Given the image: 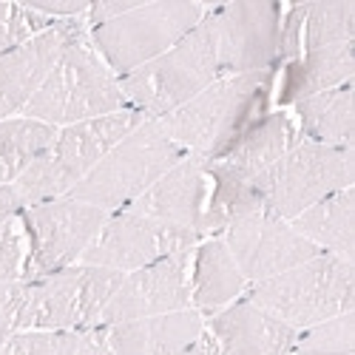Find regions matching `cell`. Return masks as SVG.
Segmentation results:
<instances>
[{
  "mask_svg": "<svg viewBox=\"0 0 355 355\" xmlns=\"http://www.w3.org/2000/svg\"><path fill=\"white\" fill-rule=\"evenodd\" d=\"M54 137L57 128L28 116H12L0 123V185L15 182L51 145Z\"/></svg>",
  "mask_w": 355,
  "mask_h": 355,
  "instance_id": "obj_24",
  "label": "cell"
},
{
  "mask_svg": "<svg viewBox=\"0 0 355 355\" xmlns=\"http://www.w3.org/2000/svg\"><path fill=\"white\" fill-rule=\"evenodd\" d=\"M208 193H211L208 159L188 154L123 211H134V214L151 216V219H159L168 225L191 227L199 233L205 205H208Z\"/></svg>",
  "mask_w": 355,
  "mask_h": 355,
  "instance_id": "obj_18",
  "label": "cell"
},
{
  "mask_svg": "<svg viewBox=\"0 0 355 355\" xmlns=\"http://www.w3.org/2000/svg\"><path fill=\"white\" fill-rule=\"evenodd\" d=\"M142 123L145 116L139 111L123 108V111L97 116V120L57 128V137L51 139V145L15 182H9V191L17 202L20 214L26 208H35V205L69 196L97 168V162L111 148Z\"/></svg>",
  "mask_w": 355,
  "mask_h": 355,
  "instance_id": "obj_2",
  "label": "cell"
},
{
  "mask_svg": "<svg viewBox=\"0 0 355 355\" xmlns=\"http://www.w3.org/2000/svg\"><path fill=\"white\" fill-rule=\"evenodd\" d=\"M111 214L71 196L51 199L20 214V225L28 242L26 282L66 270L92 248L100 227Z\"/></svg>",
  "mask_w": 355,
  "mask_h": 355,
  "instance_id": "obj_10",
  "label": "cell"
},
{
  "mask_svg": "<svg viewBox=\"0 0 355 355\" xmlns=\"http://www.w3.org/2000/svg\"><path fill=\"white\" fill-rule=\"evenodd\" d=\"M295 125L304 142L321 145H352L355 111H352V83L313 94L290 105Z\"/></svg>",
  "mask_w": 355,
  "mask_h": 355,
  "instance_id": "obj_22",
  "label": "cell"
},
{
  "mask_svg": "<svg viewBox=\"0 0 355 355\" xmlns=\"http://www.w3.org/2000/svg\"><path fill=\"white\" fill-rule=\"evenodd\" d=\"M282 3L273 0H239V3L211 6L205 20L219 54L222 77H239L279 66Z\"/></svg>",
  "mask_w": 355,
  "mask_h": 355,
  "instance_id": "obj_11",
  "label": "cell"
},
{
  "mask_svg": "<svg viewBox=\"0 0 355 355\" xmlns=\"http://www.w3.org/2000/svg\"><path fill=\"white\" fill-rule=\"evenodd\" d=\"M279 69L239 77H222L193 100L157 120V125L182 148L202 159H222L273 105Z\"/></svg>",
  "mask_w": 355,
  "mask_h": 355,
  "instance_id": "obj_1",
  "label": "cell"
},
{
  "mask_svg": "<svg viewBox=\"0 0 355 355\" xmlns=\"http://www.w3.org/2000/svg\"><path fill=\"white\" fill-rule=\"evenodd\" d=\"M26 282H0V341L17 333Z\"/></svg>",
  "mask_w": 355,
  "mask_h": 355,
  "instance_id": "obj_28",
  "label": "cell"
},
{
  "mask_svg": "<svg viewBox=\"0 0 355 355\" xmlns=\"http://www.w3.org/2000/svg\"><path fill=\"white\" fill-rule=\"evenodd\" d=\"M299 330L261 310L250 299L205 315L188 355H290Z\"/></svg>",
  "mask_w": 355,
  "mask_h": 355,
  "instance_id": "obj_15",
  "label": "cell"
},
{
  "mask_svg": "<svg viewBox=\"0 0 355 355\" xmlns=\"http://www.w3.org/2000/svg\"><path fill=\"white\" fill-rule=\"evenodd\" d=\"M208 9V3H191V0L137 3L131 12L88 28V40L111 74L123 80L193 32Z\"/></svg>",
  "mask_w": 355,
  "mask_h": 355,
  "instance_id": "obj_7",
  "label": "cell"
},
{
  "mask_svg": "<svg viewBox=\"0 0 355 355\" xmlns=\"http://www.w3.org/2000/svg\"><path fill=\"white\" fill-rule=\"evenodd\" d=\"M80 333L23 330L0 341V355H74Z\"/></svg>",
  "mask_w": 355,
  "mask_h": 355,
  "instance_id": "obj_27",
  "label": "cell"
},
{
  "mask_svg": "<svg viewBox=\"0 0 355 355\" xmlns=\"http://www.w3.org/2000/svg\"><path fill=\"white\" fill-rule=\"evenodd\" d=\"M202 321L199 310H180L139 321L97 324L80 330L74 355H188Z\"/></svg>",
  "mask_w": 355,
  "mask_h": 355,
  "instance_id": "obj_16",
  "label": "cell"
},
{
  "mask_svg": "<svg viewBox=\"0 0 355 355\" xmlns=\"http://www.w3.org/2000/svg\"><path fill=\"white\" fill-rule=\"evenodd\" d=\"M123 108L128 105L120 80L100 60L85 28L60 51L20 116L46 123L51 128H66Z\"/></svg>",
  "mask_w": 355,
  "mask_h": 355,
  "instance_id": "obj_3",
  "label": "cell"
},
{
  "mask_svg": "<svg viewBox=\"0 0 355 355\" xmlns=\"http://www.w3.org/2000/svg\"><path fill=\"white\" fill-rule=\"evenodd\" d=\"M216 80H222L219 54L211 26L202 17V23L173 49L145 63L134 74L123 77L120 88L128 108L139 111L145 120H159V116L193 100Z\"/></svg>",
  "mask_w": 355,
  "mask_h": 355,
  "instance_id": "obj_5",
  "label": "cell"
},
{
  "mask_svg": "<svg viewBox=\"0 0 355 355\" xmlns=\"http://www.w3.org/2000/svg\"><path fill=\"white\" fill-rule=\"evenodd\" d=\"M355 180V151L352 145H321L299 142L264 168L256 180V196L261 214L293 222L299 214L327 199L336 191L352 188Z\"/></svg>",
  "mask_w": 355,
  "mask_h": 355,
  "instance_id": "obj_6",
  "label": "cell"
},
{
  "mask_svg": "<svg viewBox=\"0 0 355 355\" xmlns=\"http://www.w3.org/2000/svg\"><path fill=\"white\" fill-rule=\"evenodd\" d=\"M15 216H20V208L15 205V196H12L9 185H0V225L15 219Z\"/></svg>",
  "mask_w": 355,
  "mask_h": 355,
  "instance_id": "obj_29",
  "label": "cell"
},
{
  "mask_svg": "<svg viewBox=\"0 0 355 355\" xmlns=\"http://www.w3.org/2000/svg\"><path fill=\"white\" fill-rule=\"evenodd\" d=\"M352 49L355 43H338V46L307 51L299 60L284 63V69L276 74L273 103L279 108H290L299 100L352 83V71H355Z\"/></svg>",
  "mask_w": 355,
  "mask_h": 355,
  "instance_id": "obj_19",
  "label": "cell"
},
{
  "mask_svg": "<svg viewBox=\"0 0 355 355\" xmlns=\"http://www.w3.org/2000/svg\"><path fill=\"white\" fill-rule=\"evenodd\" d=\"M85 17V15H83ZM57 20L51 28L40 32L12 54L0 57V123L20 116L26 103L32 100L37 85L60 57V51L80 35L85 32V20Z\"/></svg>",
  "mask_w": 355,
  "mask_h": 355,
  "instance_id": "obj_17",
  "label": "cell"
},
{
  "mask_svg": "<svg viewBox=\"0 0 355 355\" xmlns=\"http://www.w3.org/2000/svg\"><path fill=\"white\" fill-rule=\"evenodd\" d=\"M57 20L35 12L28 3H0V57L51 28Z\"/></svg>",
  "mask_w": 355,
  "mask_h": 355,
  "instance_id": "obj_26",
  "label": "cell"
},
{
  "mask_svg": "<svg viewBox=\"0 0 355 355\" xmlns=\"http://www.w3.org/2000/svg\"><path fill=\"white\" fill-rule=\"evenodd\" d=\"M245 299L268 310L293 330L352 313L355 307V270L352 261L336 253H318L295 268L250 284Z\"/></svg>",
  "mask_w": 355,
  "mask_h": 355,
  "instance_id": "obj_4",
  "label": "cell"
},
{
  "mask_svg": "<svg viewBox=\"0 0 355 355\" xmlns=\"http://www.w3.org/2000/svg\"><path fill=\"white\" fill-rule=\"evenodd\" d=\"M299 142L304 139L299 134V125H295V116L290 114V108H276L264 114L222 159H214V162H222L230 171L248 176V180H256L264 168H270Z\"/></svg>",
  "mask_w": 355,
  "mask_h": 355,
  "instance_id": "obj_21",
  "label": "cell"
},
{
  "mask_svg": "<svg viewBox=\"0 0 355 355\" xmlns=\"http://www.w3.org/2000/svg\"><path fill=\"white\" fill-rule=\"evenodd\" d=\"M125 273L94 264H71L51 276L26 282L17 333L23 330H60L80 333L97 327L100 315L120 287Z\"/></svg>",
  "mask_w": 355,
  "mask_h": 355,
  "instance_id": "obj_9",
  "label": "cell"
},
{
  "mask_svg": "<svg viewBox=\"0 0 355 355\" xmlns=\"http://www.w3.org/2000/svg\"><path fill=\"white\" fill-rule=\"evenodd\" d=\"M202 236L191 227L168 225L134 211H116L105 219L97 239L77 264H94L116 273H134L173 253L193 250Z\"/></svg>",
  "mask_w": 355,
  "mask_h": 355,
  "instance_id": "obj_12",
  "label": "cell"
},
{
  "mask_svg": "<svg viewBox=\"0 0 355 355\" xmlns=\"http://www.w3.org/2000/svg\"><path fill=\"white\" fill-rule=\"evenodd\" d=\"M355 349V313L299 330L290 355H352Z\"/></svg>",
  "mask_w": 355,
  "mask_h": 355,
  "instance_id": "obj_25",
  "label": "cell"
},
{
  "mask_svg": "<svg viewBox=\"0 0 355 355\" xmlns=\"http://www.w3.org/2000/svg\"><path fill=\"white\" fill-rule=\"evenodd\" d=\"M182 157L188 154L157 125V120H145L116 142L69 196L116 214L139 199Z\"/></svg>",
  "mask_w": 355,
  "mask_h": 355,
  "instance_id": "obj_8",
  "label": "cell"
},
{
  "mask_svg": "<svg viewBox=\"0 0 355 355\" xmlns=\"http://www.w3.org/2000/svg\"><path fill=\"white\" fill-rule=\"evenodd\" d=\"M352 208H355L352 188H344L315 202L313 208L299 214L290 225L321 253H336L352 261Z\"/></svg>",
  "mask_w": 355,
  "mask_h": 355,
  "instance_id": "obj_23",
  "label": "cell"
},
{
  "mask_svg": "<svg viewBox=\"0 0 355 355\" xmlns=\"http://www.w3.org/2000/svg\"><path fill=\"white\" fill-rule=\"evenodd\" d=\"M191 259L193 250L173 253L148 268L125 273L120 287L108 299L100 324H123L168 315L191 307Z\"/></svg>",
  "mask_w": 355,
  "mask_h": 355,
  "instance_id": "obj_14",
  "label": "cell"
},
{
  "mask_svg": "<svg viewBox=\"0 0 355 355\" xmlns=\"http://www.w3.org/2000/svg\"><path fill=\"white\" fill-rule=\"evenodd\" d=\"M248 293V282L236 268L219 236H208L193 248L191 259V307L211 315Z\"/></svg>",
  "mask_w": 355,
  "mask_h": 355,
  "instance_id": "obj_20",
  "label": "cell"
},
{
  "mask_svg": "<svg viewBox=\"0 0 355 355\" xmlns=\"http://www.w3.org/2000/svg\"><path fill=\"white\" fill-rule=\"evenodd\" d=\"M219 239L233 256L248 287L268 282L321 253L290 222L276 219L270 214H250L233 222L219 233Z\"/></svg>",
  "mask_w": 355,
  "mask_h": 355,
  "instance_id": "obj_13",
  "label": "cell"
}]
</instances>
